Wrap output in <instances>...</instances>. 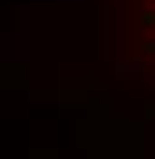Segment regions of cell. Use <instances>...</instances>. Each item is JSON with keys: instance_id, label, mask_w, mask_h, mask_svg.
<instances>
[{"instance_id": "obj_1", "label": "cell", "mask_w": 155, "mask_h": 159, "mask_svg": "<svg viewBox=\"0 0 155 159\" xmlns=\"http://www.w3.org/2000/svg\"><path fill=\"white\" fill-rule=\"evenodd\" d=\"M144 22H148V29L155 33V0H148V7H144Z\"/></svg>"}]
</instances>
